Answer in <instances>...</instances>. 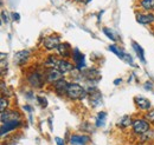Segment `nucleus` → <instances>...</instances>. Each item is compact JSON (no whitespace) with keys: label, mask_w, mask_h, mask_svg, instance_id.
<instances>
[{"label":"nucleus","mask_w":154,"mask_h":145,"mask_svg":"<svg viewBox=\"0 0 154 145\" xmlns=\"http://www.w3.org/2000/svg\"><path fill=\"white\" fill-rule=\"evenodd\" d=\"M88 96V91L85 90L82 85L77 83H71L68 86L66 90V97L71 100H78V99H84Z\"/></svg>","instance_id":"f257e3e1"},{"label":"nucleus","mask_w":154,"mask_h":145,"mask_svg":"<svg viewBox=\"0 0 154 145\" xmlns=\"http://www.w3.org/2000/svg\"><path fill=\"white\" fill-rule=\"evenodd\" d=\"M27 83L35 89H40L44 85V77L38 71H33L27 75Z\"/></svg>","instance_id":"f03ea898"},{"label":"nucleus","mask_w":154,"mask_h":145,"mask_svg":"<svg viewBox=\"0 0 154 145\" xmlns=\"http://www.w3.org/2000/svg\"><path fill=\"white\" fill-rule=\"evenodd\" d=\"M20 120V114L17 111H10L6 110L4 112H1V124H6V123H11V122H17Z\"/></svg>","instance_id":"7ed1b4c3"},{"label":"nucleus","mask_w":154,"mask_h":145,"mask_svg":"<svg viewBox=\"0 0 154 145\" xmlns=\"http://www.w3.org/2000/svg\"><path fill=\"white\" fill-rule=\"evenodd\" d=\"M88 91V96H89V102H90V105L96 108L98 105H101L102 103V94L101 92L97 90V89H89Z\"/></svg>","instance_id":"20e7f679"},{"label":"nucleus","mask_w":154,"mask_h":145,"mask_svg":"<svg viewBox=\"0 0 154 145\" xmlns=\"http://www.w3.org/2000/svg\"><path fill=\"white\" fill-rule=\"evenodd\" d=\"M60 44V40H59V37L56 34H52V36L45 37L44 40H43V46L46 49V50H55L57 49Z\"/></svg>","instance_id":"39448f33"},{"label":"nucleus","mask_w":154,"mask_h":145,"mask_svg":"<svg viewBox=\"0 0 154 145\" xmlns=\"http://www.w3.org/2000/svg\"><path fill=\"white\" fill-rule=\"evenodd\" d=\"M63 78V73L59 72L57 69H49L45 72V81L50 84H55Z\"/></svg>","instance_id":"423d86ee"},{"label":"nucleus","mask_w":154,"mask_h":145,"mask_svg":"<svg viewBox=\"0 0 154 145\" xmlns=\"http://www.w3.org/2000/svg\"><path fill=\"white\" fill-rule=\"evenodd\" d=\"M133 131L136 135H143L147 131H149V124L148 122L143 120V119H137L133 122Z\"/></svg>","instance_id":"0eeeda50"},{"label":"nucleus","mask_w":154,"mask_h":145,"mask_svg":"<svg viewBox=\"0 0 154 145\" xmlns=\"http://www.w3.org/2000/svg\"><path fill=\"white\" fill-rule=\"evenodd\" d=\"M109 50H110L112 52H114L119 58L123 59L126 63H128V64H131V65H134V63H133V58H132L129 55H127L126 52H123L122 50H120L119 47H116L115 45H110V46H109Z\"/></svg>","instance_id":"6e6552de"},{"label":"nucleus","mask_w":154,"mask_h":145,"mask_svg":"<svg viewBox=\"0 0 154 145\" xmlns=\"http://www.w3.org/2000/svg\"><path fill=\"white\" fill-rule=\"evenodd\" d=\"M136 21L141 25L153 24L154 14H152V13H136Z\"/></svg>","instance_id":"1a4fd4ad"},{"label":"nucleus","mask_w":154,"mask_h":145,"mask_svg":"<svg viewBox=\"0 0 154 145\" xmlns=\"http://www.w3.org/2000/svg\"><path fill=\"white\" fill-rule=\"evenodd\" d=\"M30 57V51L27 50H23V51H18L14 53V63L17 65H24Z\"/></svg>","instance_id":"9d476101"},{"label":"nucleus","mask_w":154,"mask_h":145,"mask_svg":"<svg viewBox=\"0 0 154 145\" xmlns=\"http://www.w3.org/2000/svg\"><path fill=\"white\" fill-rule=\"evenodd\" d=\"M72 59L76 63V67L78 70H82L85 67V63H84V55H82V52H79L77 49L72 51Z\"/></svg>","instance_id":"9b49d317"},{"label":"nucleus","mask_w":154,"mask_h":145,"mask_svg":"<svg viewBox=\"0 0 154 145\" xmlns=\"http://www.w3.org/2000/svg\"><path fill=\"white\" fill-rule=\"evenodd\" d=\"M58 55L63 58H68V57H72V50L71 46L68 43H60L59 46L57 47Z\"/></svg>","instance_id":"f8f14e48"},{"label":"nucleus","mask_w":154,"mask_h":145,"mask_svg":"<svg viewBox=\"0 0 154 145\" xmlns=\"http://www.w3.org/2000/svg\"><path fill=\"white\" fill-rule=\"evenodd\" d=\"M56 69H57L59 72H62L64 74V73L71 72V71L74 70V65H72L71 63H69L68 60H65V59H60V60L58 61Z\"/></svg>","instance_id":"ddd939ff"},{"label":"nucleus","mask_w":154,"mask_h":145,"mask_svg":"<svg viewBox=\"0 0 154 145\" xmlns=\"http://www.w3.org/2000/svg\"><path fill=\"white\" fill-rule=\"evenodd\" d=\"M68 86H69V84H68V81H66V80H65L64 78H62L60 80H58L57 83H55V84H54L55 91L57 92L59 96L66 94V90H68Z\"/></svg>","instance_id":"4468645a"},{"label":"nucleus","mask_w":154,"mask_h":145,"mask_svg":"<svg viewBox=\"0 0 154 145\" xmlns=\"http://www.w3.org/2000/svg\"><path fill=\"white\" fill-rule=\"evenodd\" d=\"M135 103H136L137 108H139L140 110L147 111V110L151 109V102H149L147 98H143V97H136V98H135Z\"/></svg>","instance_id":"2eb2a0df"},{"label":"nucleus","mask_w":154,"mask_h":145,"mask_svg":"<svg viewBox=\"0 0 154 145\" xmlns=\"http://www.w3.org/2000/svg\"><path fill=\"white\" fill-rule=\"evenodd\" d=\"M21 125V122L17 120V122H11V123H6V124H2L1 125V136H5V133L10 132L11 130H14L18 126Z\"/></svg>","instance_id":"dca6fc26"},{"label":"nucleus","mask_w":154,"mask_h":145,"mask_svg":"<svg viewBox=\"0 0 154 145\" xmlns=\"http://www.w3.org/2000/svg\"><path fill=\"white\" fill-rule=\"evenodd\" d=\"M90 138L88 136H78V135H74L71 136L70 138V143L72 145H77V144H81V145H84L87 143H89Z\"/></svg>","instance_id":"f3484780"},{"label":"nucleus","mask_w":154,"mask_h":145,"mask_svg":"<svg viewBox=\"0 0 154 145\" xmlns=\"http://www.w3.org/2000/svg\"><path fill=\"white\" fill-rule=\"evenodd\" d=\"M58 61H59V60L57 59L56 55H49V57L46 58L44 65H45V67H48V69H56Z\"/></svg>","instance_id":"a211bd4d"},{"label":"nucleus","mask_w":154,"mask_h":145,"mask_svg":"<svg viewBox=\"0 0 154 145\" xmlns=\"http://www.w3.org/2000/svg\"><path fill=\"white\" fill-rule=\"evenodd\" d=\"M84 77L88 79V80H94V79H98L100 78V74L98 71L95 69H90V70H87V71H83Z\"/></svg>","instance_id":"6ab92c4d"},{"label":"nucleus","mask_w":154,"mask_h":145,"mask_svg":"<svg viewBox=\"0 0 154 145\" xmlns=\"http://www.w3.org/2000/svg\"><path fill=\"white\" fill-rule=\"evenodd\" d=\"M133 49H134V51L136 52V55L139 57V59L142 61V63H146V59H145V52H143V50H142V47L137 44V43H133Z\"/></svg>","instance_id":"aec40b11"},{"label":"nucleus","mask_w":154,"mask_h":145,"mask_svg":"<svg viewBox=\"0 0 154 145\" xmlns=\"http://www.w3.org/2000/svg\"><path fill=\"white\" fill-rule=\"evenodd\" d=\"M140 7L145 11H152L154 10V0H141Z\"/></svg>","instance_id":"412c9836"},{"label":"nucleus","mask_w":154,"mask_h":145,"mask_svg":"<svg viewBox=\"0 0 154 145\" xmlns=\"http://www.w3.org/2000/svg\"><path fill=\"white\" fill-rule=\"evenodd\" d=\"M106 119H107V113L106 112H100L97 114V118H96V126L97 127L104 126Z\"/></svg>","instance_id":"4be33fe9"},{"label":"nucleus","mask_w":154,"mask_h":145,"mask_svg":"<svg viewBox=\"0 0 154 145\" xmlns=\"http://www.w3.org/2000/svg\"><path fill=\"white\" fill-rule=\"evenodd\" d=\"M120 125L122 127H128L131 124H132V118L131 117H128V116H125L121 120H120V123H119Z\"/></svg>","instance_id":"5701e85b"},{"label":"nucleus","mask_w":154,"mask_h":145,"mask_svg":"<svg viewBox=\"0 0 154 145\" xmlns=\"http://www.w3.org/2000/svg\"><path fill=\"white\" fill-rule=\"evenodd\" d=\"M7 108H8V99H7V97H1V99H0V111L4 112V111H6Z\"/></svg>","instance_id":"b1692460"},{"label":"nucleus","mask_w":154,"mask_h":145,"mask_svg":"<svg viewBox=\"0 0 154 145\" xmlns=\"http://www.w3.org/2000/svg\"><path fill=\"white\" fill-rule=\"evenodd\" d=\"M103 33L108 37L110 40H113V41H115L116 40V38H115V36H114V33H113V31H112V30H109V28L104 27V28H103Z\"/></svg>","instance_id":"393cba45"},{"label":"nucleus","mask_w":154,"mask_h":145,"mask_svg":"<svg viewBox=\"0 0 154 145\" xmlns=\"http://www.w3.org/2000/svg\"><path fill=\"white\" fill-rule=\"evenodd\" d=\"M37 100H38L39 105L42 108H46L48 106V100H46L45 97H37Z\"/></svg>","instance_id":"a878e982"},{"label":"nucleus","mask_w":154,"mask_h":145,"mask_svg":"<svg viewBox=\"0 0 154 145\" xmlns=\"http://www.w3.org/2000/svg\"><path fill=\"white\" fill-rule=\"evenodd\" d=\"M145 118L148 120V122H152V123H154V110H152V111H149L146 116H145Z\"/></svg>","instance_id":"bb28decb"},{"label":"nucleus","mask_w":154,"mask_h":145,"mask_svg":"<svg viewBox=\"0 0 154 145\" xmlns=\"http://www.w3.org/2000/svg\"><path fill=\"white\" fill-rule=\"evenodd\" d=\"M143 87H145L146 90H152V89H153V83H151V81H147V83H145Z\"/></svg>","instance_id":"cd10ccee"},{"label":"nucleus","mask_w":154,"mask_h":145,"mask_svg":"<svg viewBox=\"0 0 154 145\" xmlns=\"http://www.w3.org/2000/svg\"><path fill=\"white\" fill-rule=\"evenodd\" d=\"M55 141H56L57 145H64V142H63V139H62V138H59V137H56V138H55Z\"/></svg>","instance_id":"c85d7f7f"},{"label":"nucleus","mask_w":154,"mask_h":145,"mask_svg":"<svg viewBox=\"0 0 154 145\" xmlns=\"http://www.w3.org/2000/svg\"><path fill=\"white\" fill-rule=\"evenodd\" d=\"M5 14H6V13L2 12V13H1V18H2V21H4L5 24H7V22H8V19H7V17H6Z\"/></svg>","instance_id":"c756f323"},{"label":"nucleus","mask_w":154,"mask_h":145,"mask_svg":"<svg viewBox=\"0 0 154 145\" xmlns=\"http://www.w3.org/2000/svg\"><path fill=\"white\" fill-rule=\"evenodd\" d=\"M76 2H79V4H83V5H87V4H89L91 0H75Z\"/></svg>","instance_id":"7c9ffc66"},{"label":"nucleus","mask_w":154,"mask_h":145,"mask_svg":"<svg viewBox=\"0 0 154 145\" xmlns=\"http://www.w3.org/2000/svg\"><path fill=\"white\" fill-rule=\"evenodd\" d=\"M11 16H12V19H13V20H19V18H20L19 14H18V13H16V12H13Z\"/></svg>","instance_id":"2f4dec72"},{"label":"nucleus","mask_w":154,"mask_h":145,"mask_svg":"<svg viewBox=\"0 0 154 145\" xmlns=\"http://www.w3.org/2000/svg\"><path fill=\"white\" fill-rule=\"evenodd\" d=\"M24 109L26 110V111H29V112H31V108H30L29 105H25V106H24Z\"/></svg>","instance_id":"473e14b6"},{"label":"nucleus","mask_w":154,"mask_h":145,"mask_svg":"<svg viewBox=\"0 0 154 145\" xmlns=\"http://www.w3.org/2000/svg\"><path fill=\"white\" fill-rule=\"evenodd\" d=\"M119 83H121V79H116L115 81H114V84H115V85H117Z\"/></svg>","instance_id":"72a5a7b5"}]
</instances>
